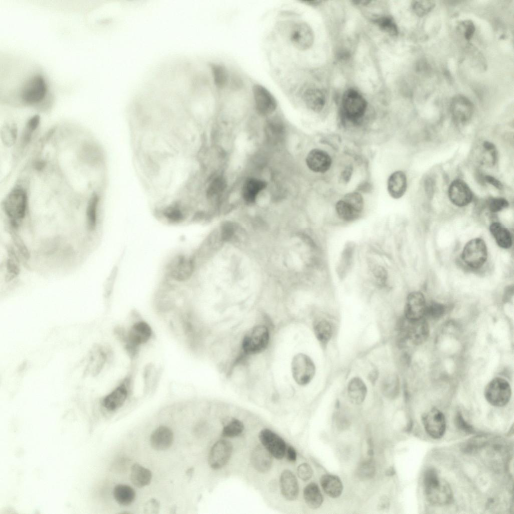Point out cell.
Here are the masks:
<instances>
[{"instance_id":"cell-1","label":"cell","mask_w":514,"mask_h":514,"mask_svg":"<svg viewBox=\"0 0 514 514\" xmlns=\"http://www.w3.org/2000/svg\"><path fill=\"white\" fill-rule=\"evenodd\" d=\"M114 332L132 359L138 355L141 347L147 343L153 335L150 325L139 318L135 319L127 328L117 327Z\"/></svg>"},{"instance_id":"cell-2","label":"cell","mask_w":514,"mask_h":514,"mask_svg":"<svg viewBox=\"0 0 514 514\" xmlns=\"http://www.w3.org/2000/svg\"><path fill=\"white\" fill-rule=\"evenodd\" d=\"M424 487L427 499L433 504L444 505L452 500L450 486L434 469H429L424 474Z\"/></svg>"},{"instance_id":"cell-3","label":"cell","mask_w":514,"mask_h":514,"mask_svg":"<svg viewBox=\"0 0 514 514\" xmlns=\"http://www.w3.org/2000/svg\"><path fill=\"white\" fill-rule=\"evenodd\" d=\"M196 267V265L192 255H176L166 265V279L179 283L187 282L192 277Z\"/></svg>"},{"instance_id":"cell-4","label":"cell","mask_w":514,"mask_h":514,"mask_svg":"<svg viewBox=\"0 0 514 514\" xmlns=\"http://www.w3.org/2000/svg\"><path fill=\"white\" fill-rule=\"evenodd\" d=\"M400 339L409 341L415 345L424 343L429 335V324L424 317L416 320H409L405 318L399 326Z\"/></svg>"},{"instance_id":"cell-5","label":"cell","mask_w":514,"mask_h":514,"mask_svg":"<svg viewBox=\"0 0 514 514\" xmlns=\"http://www.w3.org/2000/svg\"><path fill=\"white\" fill-rule=\"evenodd\" d=\"M343 112L349 121L356 122L364 115L367 107V102L364 97L353 89L346 90L342 100Z\"/></svg>"},{"instance_id":"cell-6","label":"cell","mask_w":514,"mask_h":514,"mask_svg":"<svg viewBox=\"0 0 514 514\" xmlns=\"http://www.w3.org/2000/svg\"><path fill=\"white\" fill-rule=\"evenodd\" d=\"M28 196L26 191L21 187L13 188L7 195L3 203L7 215L14 220L23 218L26 213Z\"/></svg>"},{"instance_id":"cell-7","label":"cell","mask_w":514,"mask_h":514,"mask_svg":"<svg viewBox=\"0 0 514 514\" xmlns=\"http://www.w3.org/2000/svg\"><path fill=\"white\" fill-rule=\"evenodd\" d=\"M511 390L509 382L505 379L496 377L489 381L485 388L484 395L491 405L501 407L509 402Z\"/></svg>"},{"instance_id":"cell-8","label":"cell","mask_w":514,"mask_h":514,"mask_svg":"<svg viewBox=\"0 0 514 514\" xmlns=\"http://www.w3.org/2000/svg\"><path fill=\"white\" fill-rule=\"evenodd\" d=\"M270 340L268 328L264 325H257L250 329L244 335L242 348L247 354H255L266 349Z\"/></svg>"},{"instance_id":"cell-9","label":"cell","mask_w":514,"mask_h":514,"mask_svg":"<svg viewBox=\"0 0 514 514\" xmlns=\"http://www.w3.org/2000/svg\"><path fill=\"white\" fill-rule=\"evenodd\" d=\"M293 377L296 382L302 386L309 383L314 377L316 368L314 363L307 355L299 353L293 358L291 362Z\"/></svg>"},{"instance_id":"cell-10","label":"cell","mask_w":514,"mask_h":514,"mask_svg":"<svg viewBox=\"0 0 514 514\" xmlns=\"http://www.w3.org/2000/svg\"><path fill=\"white\" fill-rule=\"evenodd\" d=\"M461 258L467 266L472 269H479L485 263L487 250L484 241L480 238L469 240L465 245Z\"/></svg>"},{"instance_id":"cell-11","label":"cell","mask_w":514,"mask_h":514,"mask_svg":"<svg viewBox=\"0 0 514 514\" xmlns=\"http://www.w3.org/2000/svg\"><path fill=\"white\" fill-rule=\"evenodd\" d=\"M132 383V376L130 374L104 397L101 402L102 406L109 411H113L121 407L131 394Z\"/></svg>"},{"instance_id":"cell-12","label":"cell","mask_w":514,"mask_h":514,"mask_svg":"<svg viewBox=\"0 0 514 514\" xmlns=\"http://www.w3.org/2000/svg\"><path fill=\"white\" fill-rule=\"evenodd\" d=\"M47 91V84L44 77L37 74L30 77L23 85L21 97L25 103L35 104L43 100Z\"/></svg>"},{"instance_id":"cell-13","label":"cell","mask_w":514,"mask_h":514,"mask_svg":"<svg viewBox=\"0 0 514 514\" xmlns=\"http://www.w3.org/2000/svg\"><path fill=\"white\" fill-rule=\"evenodd\" d=\"M422 422L425 431L434 439H439L444 435L446 428L445 417L442 412L433 408L422 416Z\"/></svg>"},{"instance_id":"cell-14","label":"cell","mask_w":514,"mask_h":514,"mask_svg":"<svg viewBox=\"0 0 514 514\" xmlns=\"http://www.w3.org/2000/svg\"><path fill=\"white\" fill-rule=\"evenodd\" d=\"M232 451L233 446L230 441L224 439L217 441L209 453L208 462L210 467L214 469L223 467L229 460Z\"/></svg>"},{"instance_id":"cell-15","label":"cell","mask_w":514,"mask_h":514,"mask_svg":"<svg viewBox=\"0 0 514 514\" xmlns=\"http://www.w3.org/2000/svg\"><path fill=\"white\" fill-rule=\"evenodd\" d=\"M474 110L473 104L466 96L458 94L452 99L450 111L453 119L458 124H464L471 118Z\"/></svg>"},{"instance_id":"cell-16","label":"cell","mask_w":514,"mask_h":514,"mask_svg":"<svg viewBox=\"0 0 514 514\" xmlns=\"http://www.w3.org/2000/svg\"><path fill=\"white\" fill-rule=\"evenodd\" d=\"M112 356V351L109 347L96 345L90 352L85 372L94 376L97 375L101 372L105 364L110 361Z\"/></svg>"},{"instance_id":"cell-17","label":"cell","mask_w":514,"mask_h":514,"mask_svg":"<svg viewBox=\"0 0 514 514\" xmlns=\"http://www.w3.org/2000/svg\"><path fill=\"white\" fill-rule=\"evenodd\" d=\"M259 438L263 446L273 457L277 459L284 457L286 451V443L278 434L266 428L260 431Z\"/></svg>"},{"instance_id":"cell-18","label":"cell","mask_w":514,"mask_h":514,"mask_svg":"<svg viewBox=\"0 0 514 514\" xmlns=\"http://www.w3.org/2000/svg\"><path fill=\"white\" fill-rule=\"evenodd\" d=\"M290 39L296 48L300 50H306L313 45L314 35L312 28L308 24L300 22L292 27Z\"/></svg>"},{"instance_id":"cell-19","label":"cell","mask_w":514,"mask_h":514,"mask_svg":"<svg viewBox=\"0 0 514 514\" xmlns=\"http://www.w3.org/2000/svg\"><path fill=\"white\" fill-rule=\"evenodd\" d=\"M252 93L256 110L260 114L268 115L275 110L277 105L276 100L267 88L255 84L252 87Z\"/></svg>"},{"instance_id":"cell-20","label":"cell","mask_w":514,"mask_h":514,"mask_svg":"<svg viewBox=\"0 0 514 514\" xmlns=\"http://www.w3.org/2000/svg\"><path fill=\"white\" fill-rule=\"evenodd\" d=\"M426 305L424 296L421 292L410 293L405 305V318L409 320H416L424 317Z\"/></svg>"},{"instance_id":"cell-21","label":"cell","mask_w":514,"mask_h":514,"mask_svg":"<svg viewBox=\"0 0 514 514\" xmlns=\"http://www.w3.org/2000/svg\"><path fill=\"white\" fill-rule=\"evenodd\" d=\"M450 201L456 206L463 207L469 204L473 198L472 193L467 184L457 179L453 181L448 189Z\"/></svg>"},{"instance_id":"cell-22","label":"cell","mask_w":514,"mask_h":514,"mask_svg":"<svg viewBox=\"0 0 514 514\" xmlns=\"http://www.w3.org/2000/svg\"><path fill=\"white\" fill-rule=\"evenodd\" d=\"M308 167L317 173H324L330 168L332 160L326 152L320 149H313L307 155L306 159Z\"/></svg>"},{"instance_id":"cell-23","label":"cell","mask_w":514,"mask_h":514,"mask_svg":"<svg viewBox=\"0 0 514 514\" xmlns=\"http://www.w3.org/2000/svg\"><path fill=\"white\" fill-rule=\"evenodd\" d=\"M281 491L288 501L295 500L299 494V485L295 475L289 470H284L280 476Z\"/></svg>"},{"instance_id":"cell-24","label":"cell","mask_w":514,"mask_h":514,"mask_svg":"<svg viewBox=\"0 0 514 514\" xmlns=\"http://www.w3.org/2000/svg\"><path fill=\"white\" fill-rule=\"evenodd\" d=\"M174 435L172 431L166 426H160L153 431L150 437L151 446L157 450L168 449L172 444Z\"/></svg>"},{"instance_id":"cell-25","label":"cell","mask_w":514,"mask_h":514,"mask_svg":"<svg viewBox=\"0 0 514 514\" xmlns=\"http://www.w3.org/2000/svg\"><path fill=\"white\" fill-rule=\"evenodd\" d=\"M272 455L263 446H256L251 454V462L253 468L258 471L265 473L271 468L273 463Z\"/></svg>"},{"instance_id":"cell-26","label":"cell","mask_w":514,"mask_h":514,"mask_svg":"<svg viewBox=\"0 0 514 514\" xmlns=\"http://www.w3.org/2000/svg\"><path fill=\"white\" fill-rule=\"evenodd\" d=\"M388 191L394 199L402 197L405 193L407 187V180L405 174L401 171L392 173L388 180Z\"/></svg>"},{"instance_id":"cell-27","label":"cell","mask_w":514,"mask_h":514,"mask_svg":"<svg viewBox=\"0 0 514 514\" xmlns=\"http://www.w3.org/2000/svg\"><path fill=\"white\" fill-rule=\"evenodd\" d=\"M367 392V387L360 378L354 377L349 381L347 394L353 404L359 405L362 403L366 398Z\"/></svg>"},{"instance_id":"cell-28","label":"cell","mask_w":514,"mask_h":514,"mask_svg":"<svg viewBox=\"0 0 514 514\" xmlns=\"http://www.w3.org/2000/svg\"><path fill=\"white\" fill-rule=\"evenodd\" d=\"M321 486L325 493L331 498H337L343 491V484L337 476L326 474L320 478Z\"/></svg>"},{"instance_id":"cell-29","label":"cell","mask_w":514,"mask_h":514,"mask_svg":"<svg viewBox=\"0 0 514 514\" xmlns=\"http://www.w3.org/2000/svg\"><path fill=\"white\" fill-rule=\"evenodd\" d=\"M267 184L261 180L250 178L246 180L242 187V194L244 201L252 203L256 199L258 194L266 188Z\"/></svg>"},{"instance_id":"cell-30","label":"cell","mask_w":514,"mask_h":514,"mask_svg":"<svg viewBox=\"0 0 514 514\" xmlns=\"http://www.w3.org/2000/svg\"><path fill=\"white\" fill-rule=\"evenodd\" d=\"M303 99L307 106L315 112H320L326 102L325 94L320 89L316 88L307 89L304 93Z\"/></svg>"},{"instance_id":"cell-31","label":"cell","mask_w":514,"mask_h":514,"mask_svg":"<svg viewBox=\"0 0 514 514\" xmlns=\"http://www.w3.org/2000/svg\"><path fill=\"white\" fill-rule=\"evenodd\" d=\"M489 230L497 244L500 247L507 249L512 244V236L509 231L499 222H493L489 226Z\"/></svg>"},{"instance_id":"cell-32","label":"cell","mask_w":514,"mask_h":514,"mask_svg":"<svg viewBox=\"0 0 514 514\" xmlns=\"http://www.w3.org/2000/svg\"><path fill=\"white\" fill-rule=\"evenodd\" d=\"M303 497L307 506L313 509L319 508L323 501L321 491L318 485L314 482L309 483L304 488Z\"/></svg>"},{"instance_id":"cell-33","label":"cell","mask_w":514,"mask_h":514,"mask_svg":"<svg viewBox=\"0 0 514 514\" xmlns=\"http://www.w3.org/2000/svg\"><path fill=\"white\" fill-rule=\"evenodd\" d=\"M130 478L134 485L138 487H143L151 482L152 473L149 469L143 466L135 464L131 468Z\"/></svg>"},{"instance_id":"cell-34","label":"cell","mask_w":514,"mask_h":514,"mask_svg":"<svg viewBox=\"0 0 514 514\" xmlns=\"http://www.w3.org/2000/svg\"><path fill=\"white\" fill-rule=\"evenodd\" d=\"M113 494L116 501L121 505L131 504L136 497V492L131 486L125 484H118L113 489Z\"/></svg>"},{"instance_id":"cell-35","label":"cell","mask_w":514,"mask_h":514,"mask_svg":"<svg viewBox=\"0 0 514 514\" xmlns=\"http://www.w3.org/2000/svg\"><path fill=\"white\" fill-rule=\"evenodd\" d=\"M265 133L268 140L273 144H277L283 138L285 130L282 122L277 119L269 120L265 127Z\"/></svg>"},{"instance_id":"cell-36","label":"cell","mask_w":514,"mask_h":514,"mask_svg":"<svg viewBox=\"0 0 514 514\" xmlns=\"http://www.w3.org/2000/svg\"><path fill=\"white\" fill-rule=\"evenodd\" d=\"M314 332L319 342L323 345H326L331 339L333 332V327L328 321L322 319L315 323Z\"/></svg>"},{"instance_id":"cell-37","label":"cell","mask_w":514,"mask_h":514,"mask_svg":"<svg viewBox=\"0 0 514 514\" xmlns=\"http://www.w3.org/2000/svg\"><path fill=\"white\" fill-rule=\"evenodd\" d=\"M335 211L339 218L346 222L354 221L360 215L349 204L343 199L336 202Z\"/></svg>"},{"instance_id":"cell-38","label":"cell","mask_w":514,"mask_h":514,"mask_svg":"<svg viewBox=\"0 0 514 514\" xmlns=\"http://www.w3.org/2000/svg\"><path fill=\"white\" fill-rule=\"evenodd\" d=\"M399 380L395 375H387L382 380L381 390L383 395L388 399H395L399 393Z\"/></svg>"},{"instance_id":"cell-39","label":"cell","mask_w":514,"mask_h":514,"mask_svg":"<svg viewBox=\"0 0 514 514\" xmlns=\"http://www.w3.org/2000/svg\"><path fill=\"white\" fill-rule=\"evenodd\" d=\"M99 197L96 194H93L90 198L86 208V222L88 228L93 230L95 228L97 222V212Z\"/></svg>"},{"instance_id":"cell-40","label":"cell","mask_w":514,"mask_h":514,"mask_svg":"<svg viewBox=\"0 0 514 514\" xmlns=\"http://www.w3.org/2000/svg\"><path fill=\"white\" fill-rule=\"evenodd\" d=\"M211 70L215 84L219 88H223L228 80L226 69L221 64H214L211 66Z\"/></svg>"},{"instance_id":"cell-41","label":"cell","mask_w":514,"mask_h":514,"mask_svg":"<svg viewBox=\"0 0 514 514\" xmlns=\"http://www.w3.org/2000/svg\"><path fill=\"white\" fill-rule=\"evenodd\" d=\"M244 430V425L240 420L233 419L227 423L221 431L223 437L232 438L240 435Z\"/></svg>"},{"instance_id":"cell-42","label":"cell","mask_w":514,"mask_h":514,"mask_svg":"<svg viewBox=\"0 0 514 514\" xmlns=\"http://www.w3.org/2000/svg\"><path fill=\"white\" fill-rule=\"evenodd\" d=\"M375 24L383 32L391 36H396L398 34V28L394 20L389 17L384 16L375 19Z\"/></svg>"},{"instance_id":"cell-43","label":"cell","mask_w":514,"mask_h":514,"mask_svg":"<svg viewBox=\"0 0 514 514\" xmlns=\"http://www.w3.org/2000/svg\"><path fill=\"white\" fill-rule=\"evenodd\" d=\"M433 1H415L412 3V8L415 14L423 17L429 14L435 7Z\"/></svg>"},{"instance_id":"cell-44","label":"cell","mask_w":514,"mask_h":514,"mask_svg":"<svg viewBox=\"0 0 514 514\" xmlns=\"http://www.w3.org/2000/svg\"><path fill=\"white\" fill-rule=\"evenodd\" d=\"M351 244H349L347 247L344 249L340 263L339 264V274L341 272V275L342 277L344 276L345 273H346L347 271L349 269V268L352 264V258L353 255V248ZM340 275V276H341Z\"/></svg>"},{"instance_id":"cell-45","label":"cell","mask_w":514,"mask_h":514,"mask_svg":"<svg viewBox=\"0 0 514 514\" xmlns=\"http://www.w3.org/2000/svg\"><path fill=\"white\" fill-rule=\"evenodd\" d=\"M342 199L349 204L357 212L360 214L362 213L364 207V201L359 193H348L345 195Z\"/></svg>"},{"instance_id":"cell-46","label":"cell","mask_w":514,"mask_h":514,"mask_svg":"<svg viewBox=\"0 0 514 514\" xmlns=\"http://www.w3.org/2000/svg\"><path fill=\"white\" fill-rule=\"evenodd\" d=\"M445 307L441 303L433 302L426 305L424 317L431 319H438L445 313Z\"/></svg>"},{"instance_id":"cell-47","label":"cell","mask_w":514,"mask_h":514,"mask_svg":"<svg viewBox=\"0 0 514 514\" xmlns=\"http://www.w3.org/2000/svg\"><path fill=\"white\" fill-rule=\"evenodd\" d=\"M226 187L224 179L218 177L214 178L209 185L207 190V196L209 198H213L221 193Z\"/></svg>"},{"instance_id":"cell-48","label":"cell","mask_w":514,"mask_h":514,"mask_svg":"<svg viewBox=\"0 0 514 514\" xmlns=\"http://www.w3.org/2000/svg\"><path fill=\"white\" fill-rule=\"evenodd\" d=\"M3 142L7 146H11L15 143L17 138V131L15 126L9 125L4 126L1 132Z\"/></svg>"},{"instance_id":"cell-49","label":"cell","mask_w":514,"mask_h":514,"mask_svg":"<svg viewBox=\"0 0 514 514\" xmlns=\"http://www.w3.org/2000/svg\"><path fill=\"white\" fill-rule=\"evenodd\" d=\"M375 467L371 461H366L361 463L357 469L358 477L362 479H368L374 475Z\"/></svg>"},{"instance_id":"cell-50","label":"cell","mask_w":514,"mask_h":514,"mask_svg":"<svg viewBox=\"0 0 514 514\" xmlns=\"http://www.w3.org/2000/svg\"><path fill=\"white\" fill-rule=\"evenodd\" d=\"M508 201L503 198H494L489 200L488 207L492 212H497L508 207Z\"/></svg>"},{"instance_id":"cell-51","label":"cell","mask_w":514,"mask_h":514,"mask_svg":"<svg viewBox=\"0 0 514 514\" xmlns=\"http://www.w3.org/2000/svg\"><path fill=\"white\" fill-rule=\"evenodd\" d=\"M459 28L463 33L464 37L467 40H470L474 33L475 27L474 23L471 20H464L461 22Z\"/></svg>"},{"instance_id":"cell-52","label":"cell","mask_w":514,"mask_h":514,"mask_svg":"<svg viewBox=\"0 0 514 514\" xmlns=\"http://www.w3.org/2000/svg\"><path fill=\"white\" fill-rule=\"evenodd\" d=\"M297 474L299 477L304 481L310 479L313 475V470L310 465L303 463L299 465L297 468Z\"/></svg>"},{"instance_id":"cell-53","label":"cell","mask_w":514,"mask_h":514,"mask_svg":"<svg viewBox=\"0 0 514 514\" xmlns=\"http://www.w3.org/2000/svg\"><path fill=\"white\" fill-rule=\"evenodd\" d=\"M235 225L231 222H225L221 228V237L225 240H229L234 235Z\"/></svg>"},{"instance_id":"cell-54","label":"cell","mask_w":514,"mask_h":514,"mask_svg":"<svg viewBox=\"0 0 514 514\" xmlns=\"http://www.w3.org/2000/svg\"><path fill=\"white\" fill-rule=\"evenodd\" d=\"M40 122V117L38 115H35L32 117L28 120L26 127L34 132L38 127Z\"/></svg>"},{"instance_id":"cell-55","label":"cell","mask_w":514,"mask_h":514,"mask_svg":"<svg viewBox=\"0 0 514 514\" xmlns=\"http://www.w3.org/2000/svg\"><path fill=\"white\" fill-rule=\"evenodd\" d=\"M484 179L486 182L491 184L497 189L501 190L502 189L503 185L501 183L494 177L490 175H486L484 176Z\"/></svg>"},{"instance_id":"cell-56","label":"cell","mask_w":514,"mask_h":514,"mask_svg":"<svg viewBox=\"0 0 514 514\" xmlns=\"http://www.w3.org/2000/svg\"><path fill=\"white\" fill-rule=\"evenodd\" d=\"M434 181L432 178H428L425 180V187L426 193L429 195L432 194L434 193Z\"/></svg>"},{"instance_id":"cell-57","label":"cell","mask_w":514,"mask_h":514,"mask_svg":"<svg viewBox=\"0 0 514 514\" xmlns=\"http://www.w3.org/2000/svg\"><path fill=\"white\" fill-rule=\"evenodd\" d=\"M456 419L457 422V423H458V425L461 428L463 429L464 430H465L466 431H468L470 432L472 430H471V428L470 427L469 425L467 424V423H466V422L462 418L461 415L458 414L456 417Z\"/></svg>"},{"instance_id":"cell-58","label":"cell","mask_w":514,"mask_h":514,"mask_svg":"<svg viewBox=\"0 0 514 514\" xmlns=\"http://www.w3.org/2000/svg\"><path fill=\"white\" fill-rule=\"evenodd\" d=\"M287 457L288 459L291 462H294L297 459V453L295 449L291 446L288 447L287 450Z\"/></svg>"},{"instance_id":"cell-59","label":"cell","mask_w":514,"mask_h":514,"mask_svg":"<svg viewBox=\"0 0 514 514\" xmlns=\"http://www.w3.org/2000/svg\"><path fill=\"white\" fill-rule=\"evenodd\" d=\"M351 169L350 167H347L344 170L342 174L341 175V179L343 182H347L348 180L350 179L351 174Z\"/></svg>"},{"instance_id":"cell-60","label":"cell","mask_w":514,"mask_h":514,"mask_svg":"<svg viewBox=\"0 0 514 514\" xmlns=\"http://www.w3.org/2000/svg\"><path fill=\"white\" fill-rule=\"evenodd\" d=\"M483 146L485 151H491L495 149V147L493 144L488 141H485L483 144Z\"/></svg>"},{"instance_id":"cell-61","label":"cell","mask_w":514,"mask_h":514,"mask_svg":"<svg viewBox=\"0 0 514 514\" xmlns=\"http://www.w3.org/2000/svg\"><path fill=\"white\" fill-rule=\"evenodd\" d=\"M377 376V371L375 369H373L371 371L370 373L369 374V380L371 381V382H374L376 380Z\"/></svg>"}]
</instances>
